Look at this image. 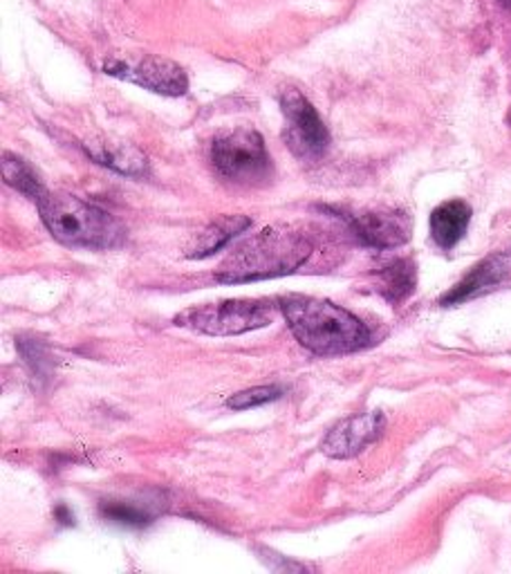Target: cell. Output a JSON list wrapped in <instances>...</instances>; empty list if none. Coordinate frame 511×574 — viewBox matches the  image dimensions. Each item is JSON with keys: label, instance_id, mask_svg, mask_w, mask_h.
Returning a JSON list of instances; mask_svg holds the SVG:
<instances>
[{"label": "cell", "instance_id": "6da1fadb", "mask_svg": "<svg viewBox=\"0 0 511 574\" xmlns=\"http://www.w3.org/2000/svg\"><path fill=\"white\" fill-rule=\"evenodd\" d=\"M280 310L291 334L315 354H350L366 348L371 341L366 326L330 301L287 297L280 301Z\"/></svg>", "mask_w": 511, "mask_h": 574}, {"label": "cell", "instance_id": "7a4b0ae2", "mask_svg": "<svg viewBox=\"0 0 511 574\" xmlns=\"http://www.w3.org/2000/svg\"><path fill=\"white\" fill-rule=\"evenodd\" d=\"M312 254V243L289 227H267L236 247L215 272L225 285L254 283L297 272Z\"/></svg>", "mask_w": 511, "mask_h": 574}, {"label": "cell", "instance_id": "3957f363", "mask_svg": "<svg viewBox=\"0 0 511 574\" xmlns=\"http://www.w3.org/2000/svg\"><path fill=\"white\" fill-rule=\"evenodd\" d=\"M41 221L47 232L67 247L113 249L124 243V225L108 211L65 191L43 193L39 200Z\"/></svg>", "mask_w": 511, "mask_h": 574}, {"label": "cell", "instance_id": "277c9868", "mask_svg": "<svg viewBox=\"0 0 511 574\" xmlns=\"http://www.w3.org/2000/svg\"><path fill=\"white\" fill-rule=\"evenodd\" d=\"M213 169L238 184H263L272 176V158L265 139L254 128H234L211 144Z\"/></svg>", "mask_w": 511, "mask_h": 574}, {"label": "cell", "instance_id": "5b68a950", "mask_svg": "<svg viewBox=\"0 0 511 574\" xmlns=\"http://www.w3.org/2000/svg\"><path fill=\"white\" fill-rule=\"evenodd\" d=\"M274 319V306L269 301L234 299L221 304H204L187 308L175 317V323L211 337L245 334L269 326Z\"/></svg>", "mask_w": 511, "mask_h": 574}, {"label": "cell", "instance_id": "8992f818", "mask_svg": "<svg viewBox=\"0 0 511 574\" xmlns=\"http://www.w3.org/2000/svg\"><path fill=\"white\" fill-rule=\"evenodd\" d=\"M280 108L287 119L283 137L289 151L299 160H319L330 147V132L315 106L299 91L289 88L280 97Z\"/></svg>", "mask_w": 511, "mask_h": 574}, {"label": "cell", "instance_id": "52a82bcc", "mask_svg": "<svg viewBox=\"0 0 511 574\" xmlns=\"http://www.w3.org/2000/svg\"><path fill=\"white\" fill-rule=\"evenodd\" d=\"M104 70L113 77L132 82L146 91H153L167 97H180L189 88L184 70L178 63L162 56H139L137 61H106Z\"/></svg>", "mask_w": 511, "mask_h": 574}, {"label": "cell", "instance_id": "ba28073f", "mask_svg": "<svg viewBox=\"0 0 511 574\" xmlns=\"http://www.w3.org/2000/svg\"><path fill=\"white\" fill-rule=\"evenodd\" d=\"M386 428V417L380 411L352 415L343 422H339L330 434L326 436L321 449L330 458H352L359 456L363 449L377 443Z\"/></svg>", "mask_w": 511, "mask_h": 574}, {"label": "cell", "instance_id": "9c48e42d", "mask_svg": "<svg viewBox=\"0 0 511 574\" xmlns=\"http://www.w3.org/2000/svg\"><path fill=\"white\" fill-rule=\"evenodd\" d=\"M350 227L356 238L380 249L397 247L411 238V221L406 219V213L380 211V213L352 215Z\"/></svg>", "mask_w": 511, "mask_h": 574}, {"label": "cell", "instance_id": "30bf717a", "mask_svg": "<svg viewBox=\"0 0 511 574\" xmlns=\"http://www.w3.org/2000/svg\"><path fill=\"white\" fill-rule=\"evenodd\" d=\"M86 153L102 167L117 171L121 176L139 178L149 173V160L146 156L130 147L126 141H113V139H95V141H84Z\"/></svg>", "mask_w": 511, "mask_h": 574}, {"label": "cell", "instance_id": "8fae6325", "mask_svg": "<svg viewBox=\"0 0 511 574\" xmlns=\"http://www.w3.org/2000/svg\"><path fill=\"white\" fill-rule=\"evenodd\" d=\"M509 272V258L504 254L491 256L487 261H482L480 265H476L456 287L454 290L443 297V306H456L462 301H469L482 293H487L489 287L498 285L502 280V276Z\"/></svg>", "mask_w": 511, "mask_h": 574}, {"label": "cell", "instance_id": "7c38bea8", "mask_svg": "<svg viewBox=\"0 0 511 574\" xmlns=\"http://www.w3.org/2000/svg\"><path fill=\"white\" fill-rule=\"evenodd\" d=\"M471 206L462 200H449L430 213V236L443 249H454L467 234Z\"/></svg>", "mask_w": 511, "mask_h": 574}, {"label": "cell", "instance_id": "4fadbf2b", "mask_svg": "<svg viewBox=\"0 0 511 574\" xmlns=\"http://www.w3.org/2000/svg\"><path fill=\"white\" fill-rule=\"evenodd\" d=\"M252 221L247 215H221V219L213 221L206 230L198 234L193 245L189 247L187 256L189 258H206L215 254L221 247H225L234 236L247 232Z\"/></svg>", "mask_w": 511, "mask_h": 574}, {"label": "cell", "instance_id": "5bb4252c", "mask_svg": "<svg viewBox=\"0 0 511 574\" xmlns=\"http://www.w3.org/2000/svg\"><path fill=\"white\" fill-rule=\"evenodd\" d=\"M377 293L391 304L404 301L415 287V265L411 261H397L375 276Z\"/></svg>", "mask_w": 511, "mask_h": 574}, {"label": "cell", "instance_id": "9a60e30c", "mask_svg": "<svg viewBox=\"0 0 511 574\" xmlns=\"http://www.w3.org/2000/svg\"><path fill=\"white\" fill-rule=\"evenodd\" d=\"M3 178H6V184L14 187L30 200H39L45 193V189H43L39 176L32 171V167L17 156H10V153L3 156Z\"/></svg>", "mask_w": 511, "mask_h": 574}, {"label": "cell", "instance_id": "2e32d148", "mask_svg": "<svg viewBox=\"0 0 511 574\" xmlns=\"http://www.w3.org/2000/svg\"><path fill=\"white\" fill-rule=\"evenodd\" d=\"M285 393V389L280 386H254V389H247V391H241L236 395H232L227 400V406L234 408V411H247V408H254V406H260V404H267V402H274L278 400L280 395Z\"/></svg>", "mask_w": 511, "mask_h": 574}, {"label": "cell", "instance_id": "e0dca14e", "mask_svg": "<svg viewBox=\"0 0 511 574\" xmlns=\"http://www.w3.org/2000/svg\"><path fill=\"white\" fill-rule=\"evenodd\" d=\"M102 514L113 521V523H121V525H146L151 523V517L143 514L141 510L132 508L130 502H102Z\"/></svg>", "mask_w": 511, "mask_h": 574}, {"label": "cell", "instance_id": "ac0fdd59", "mask_svg": "<svg viewBox=\"0 0 511 574\" xmlns=\"http://www.w3.org/2000/svg\"><path fill=\"white\" fill-rule=\"evenodd\" d=\"M54 517H56L58 523H63V525H75V519H72V512H70L65 506H58V508L54 510Z\"/></svg>", "mask_w": 511, "mask_h": 574}, {"label": "cell", "instance_id": "d6986e66", "mask_svg": "<svg viewBox=\"0 0 511 574\" xmlns=\"http://www.w3.org/2000/svg\"><path fill=\"white\" fill-rule=\"evenodd\" d=\"M498 3H500V6H504L507 10H511V0H498Z\"/></svg>", "mask_w": 511, "mask_h": 574}]
</instances>
